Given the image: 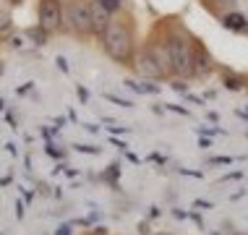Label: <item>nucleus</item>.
Returning <instances> with one entry per match:
<instances>
[{
    "label": "nucleus",
    "instance_id": "20e7f679",
    "mask_svg": "<svg viewBox=\"0 0 248 235\" xmlns=\"http://www.w3.org/2000/svg\"><path fill=\"white\" fill-rule=\"evenodd\" d=\"M65 21L73 31H78V34H89L92 29V5L86 3H78V0H73L68 3V8H65Z\"/></svg>",
    "mask_w": 248,
    "mask_h": 235
},
{
    "label": "nucleus",
    "instance_id": "1a4fd4ad",
    "mask_svg": "<svg viewBox=\"0 0 248 235\" xmlns=\"http://www.w3.org/2000/svg\"><path fill=\"white\" fill-rule=\"evenodd\" d=\"M99 3H102V5H105V8L110 11V13L120 8V0H99Z\"/></svg>",
    "mask_w": 248,
    "mask_h": 235
},
{
    "label": "nucleus",
    "instance_id": "7ed1b4c3",
    "mask_svg": "<svg viewBox=\"0 0 248 235\" xmlns=\"http://www.w3.org/2000/svg\"><path fill=\"white\" fill-rule=\"evenodd\" d=\"M167 52H170V71L178 76H191L193 73V50L191 42L180 34H172L167 39Z\"/></svg>",
    "mask_w": 248,
    "mask_h": 235
},
{
    "label": "nucleus",
    "instance_id": "423d86ee",
    "mask_svg": "<svg viewBox=\"0 0 248 235\" xmlns=\"http://www.w3.org/2000/svg\"><path fill=\"white\" fill-rule=\"evenodd\" d=\"M107 26H110V11H107L102 3L92 5V29H94L97 34H105Z\"/></svg>",
    "mask_w": 248,
    "mask_h": 235
},
{
    "label": "nucleus",
    "instance_id": "f257e3e1",
    "mask_svg": "<svg viewBox=\"0 0 248 235\" xmlns=\"http://www.w3.org/2000/svg\"><path fill=\"white\" fill-rule=\"evenodd\" d=\"M102 42H105L107 55H110L112 60H118V63H125V60L131 58V50H133V37H131L128 26H123V24L112 21V24L105 29Z\"/></svg>",
    "mask_w": 248,
    "mask_h": 235
},
{
    "label": "nucleus",
    "instance_id": "6e6552de",
    "mask_svg": "<svg viewBox=\"0 0 248 235\" xmlns=\"http://www.w3.org/2000/svg\"><path fill=\"white\" fill-rule=\"evenodd\" d=\"M222 24L227 26V29H235V31H243V29H248L246 16H240V13H227V16L222 18Z\"/></svg>",
    "mask_w": 248,
    "mask_h": 235
},
{
    "label": "nucleus",
    "instance_id": "0eeeda50",
    "mask_svg": "<svg viewBox=\"0 0 248 235\" xmlns=\"http://www.w3.org/2000/svg\"><path fill=\"white\" fill-rule=\"evenodd\" d=\"M209 71H212V58L206 55L204 47H196V50H193V73H196V76H204V73H209Z\"/></svg>",
    "mask_w": 248,
    "mask_h": 235
},
{
    "label": "nucleus",
    "instance_id": "9d476101",
    "mask_svg": "<svg viewBox=\"0 0 248 235\" xmlns=\"http://www.w3.org/2000/svg\"><path fill=\"white\" fill-rule=\"evenodd\" d=\"M225 84L230 86V89H240V81H238V78H227V76H225Z\"/></svg>",
    "mask_w": 248,
    "mask_h": 235
},
{
    "label": "nucleus",
    "instance_id": "39448f33",
    "mask_svg": "<svg viewBox=\"0 0 248 235\" xmlns=\"http://www.w3.org/2000/svg\"><path fill=\"white\" fill-rule=\"evenodd\" d=\"M39 24L47 31L58 29L63 24V8H60L58 0H42V5H39Z\"/></svg>",
    "mask_w": 248,
    "mask_h": 235
},
{
    "label": "nucleus",
    "instance_id": "f03ea898",
    "mask_svg": "<svg viewBox=\"0 0 248 235\" xmlns=\"http://www.w3.org/2000/svg\"><path fill=\"white\" fill-rule=\"evenodd\" d=\"M136 68L141 76L149 78H162L167 71H170V52H167V45H152L139 55Z\"/></svg>",
    "mask_w": 248,
    "mask_h": 235
}]
</instances>
